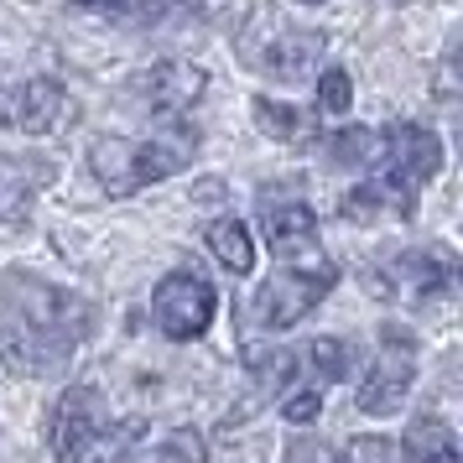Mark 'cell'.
Returning a JSON list of instances; mask_svg holds the SVG:
<instances>
[{
	"label": "cell",
	"instance_id": "22",
	"mask_svg": "<svg viewBox=\"0 0 463 463\" xmlns=\"http://www.w3.org/2000/svg\"><path fill=\"white\" fill-rule=\"evenodd\" d=\"M344 463H401L396 442L380 438V432H364V438H354L349 448H344Z\"/></svg>",
	"mask_w": 463,
	"mask_h": 463
},
{
	"label": "cell",
	"instance_id": "24",
	"mask_svg": "<svg viewBox=\"0 0 463 463\" xmlns=\"http://www.w3.org/2000/svg\"><path fill=\"white\" fill-rule=\"evenodd\" d=\"M287 463H338V453L328 448V442H317V438H292Z\"/></svg>",
	"mask_w": 463,
	"mask_h": 463
},
{
	"label": "cell",
	"instance_id": "8",
	"mask_svg": "<svg viewBox=\"0 0 463 463\" xmlns=\"http://www.w3.org/2000/svg\"><path fill=\"white\" fill-rule=\"evenodd\" d=\"M213 313H219V297L203 276L193 271H167L156 281V292H151V317H156V328L177 344H188V338L209 334Z\"/></svg>",
	"mask_w": 463,
	"mask_h": 463
},
{
	"label": "cell",
	"instance_id": "23",
	"mask_svg": "<svg viewBox=\"0 0 463 463\" xmlns=\"http://www.w3.org/2000/svg\"><path fill=\"white\" fill-rule=\"evenodd\" d=\"M317 406H323V391L302 385V391H292V396H287V406H281V411H287V421H292V427H307V421L317 417Z\"/></svg>",
	"mask_w": 463,
	"mask_h": 463
},
{
	"label": "cell",
	"instance_id": "18",
	"mask_svg": "<svg viewBox=\"0 0 463 463\" xmlns=\"http://www.w3.org/2000/svg\"><path fill=\"white\" fill-rule=\"evenodd\" d=\"M349 364H354V349L344 344V338H313L307 344V385L313 391H323V385H334V380L349 375Z\"/></svg>",
	"mask_w": 463,
	"mask_h": 463
},
{
	"label": "cell",
	"instance_id": "2",
	"mask_svg": "<svg viewBox=\"0 0 463 463\" xmlns=\"http://www.w3.org/2000/svg\"><path fill=\"white\" fill-rule=\"evenodd\" d=\"M141 438H146V421L115 417L94 385H68L47 421V442L58 463H126Z\"/></svg>",
	"mask_w": 463,
	"mask_h": 463
},
{
	"label": "cell",
	"instance_id": "9",
	"mask_svg": "<svg viewBox=\"0 0 463 463\" xmlns=\"http://www.w3.org/2000/svg\"><path fill=\"white\" fill-rule=\"evenodd\" d=\"M453 276H458L453 255L438 245H421V250H401L396 260H385L370 276V287H375V297H391V302H427V297L448 292Z\"/></svg>",
	"mask_w": 463,
	"mask_h": 463
},
{
	"label": "cell",
	"instance_id": "19",
	"mask_svg": "<svg viewBox=\"0 0 463 463\" xmlns=\"http://www.w3.org/2000/svg\"><path fill=\"white\" fill-rule=\"evenodd\" d=\"M250 115H255V126L266 136H276V141H307L313 136V120L297 105H281V99H255Z\"/></svg>",
	"mask_w": 463,
	"mask_h": 463
},
{
	"label": "cell",
	"instance_id": "26",
	"mask_svg": "<svg viewBox=\"0 0 463 463\" xmlns=\"http://www.w3.org/2000/svg\"><path fill=\"white\" fill-rule=\"evenodd\" d=\"M302 5H323V0H302Z\"/></svg>",
	"mask_w": 463,
	"mask_h": 463
},
{
	"label": "cell",
	"instance_id": "11",
	"mask_svg": "<svg viewBox=\"0 0 463 463\" xmlns=\"http://www.w3.org/2000/svg\"><path fill=\"white\" fill-rule=\"evenodd\" d=\"M73 120V99L58 79H26L22 89H11V126L26 136H58Z\"/></svg>",
	"mask_w": 463,
	"mask_h": 463
},
{
	"label": "cell",
	"instance_id": "12",
	"mask_svg": "<svg viewBox=\"0 0 463 463\" xmlns=\"http://www.w3.org/2000/svg\"><path fill=\"white\" fill-rule=\"evenodd\" d=\"M260 234L276 250V260H292V255L317 250V213L307 203H276L260 213Z\"/></svg>",
	"mask_w": 463,
	"mask_h": 463
},
{
	"label": "cell",
	"instance_id": "20",
	"mask_svg": "<svg viewBox=\"0 0 463 463\" xmlns=\"http://www.w3.org/2000/svg\"><path fill=\"white\" fill-rule=\"evenodd\" d=\"M349 105H354V84H349V73L344 68H323L317 73V109L323 115H349Z\"/></svg>",
	"mask_w": 463,
	"mask_h": 463
},
{
	"label": "cell",
	"instance_id": "14",
	"mask_svg": "<svg viewBox=\"0 0 463 463\" xmlns=\"http://www.w3.org/2000/svg\"><path fill=\"white\" fill-rule=\"evenodd\" d=\"M52 183V162L37 156H0V219L5 213H22L32 203V193Z\"/></svg>",
	"mask_w": 463,
	"mask_h": 463
},
{
	"label": "cell",
	"instance_id": "21",
	"mask_svg": "<svg viewBox=\"0 0 463 463\" xmlns=\"http://www.w3.org/2000/svg\"><path fill=\"white\" fill-rule=\"evenodd\" d=\"M156 458L162 463H209V442H203V432H193V427H177V432L162 442Z\"/></svg>",
	"mask_w": 463,
	"mask_h": 463
},
{
	"label": "cell",
	"instance_id": "16",
	"mask_svg": "<svg viewBox=\"0 0 463 463\" xmlns=\"http://www.w3.org/2000/svg\"><path fill=\"white\" fill-rule=\"evenodd\" d=\"M203 240H209L213 260H219L230 276H250L255 271V240H250V230H245L240 219H219V224H209Z\"/></svg>",
	"mask_w": 463,
	"mask_h": 463
},
{
	"label": "cell",
	"instance_id": "10",
	"mask_svg": "<svg viewBox=\"0 0 463 463\" xmlns=\"http://www.w3.org/2000/svg\"><path fill=\"white\" fill-rule=\"evenodd\" d=\"M203 89H209V73H203V68L183 63V58H162V63H151L146 73L136 79V99H141L151 115L172 120V115H183L188 105H198Z\"/></svg>",
	"mask_w": 463,
	"mask_h": 463
},
{
	"label": "cell",
	"instance_id": "13",
	"mask_svg": "<svg viewBox=\"0 0 463 463\" xmlns=\"http://www.w3.org/2000/svg\"><path fill=\"white\" fill-rule=\"evenodd\" d=\"M396 453H401V463H463L458 438H453V427L442 417H411L406 442Z\"/></svg>",
	"mask_w": 463,
	"mask_h": 463
},
{
	"label": "cell",
	"instance_id": "4",
	"mask_svg": "<svg viewBox=\"0 0 463 463\" xmlns=\"http://www.w3.org/2000/svg\"><path fill=\"white\" fill-rule=\"evenodd\" d=\"M334 260L323 250H307V255H292V260H281L260 287H255L250 297V317H255V328H292L297 317H307L323 302V297L334 292Z\"/></svg>",
	"mask_w": 463,
	"mask_h": 463
},
{
	"label": "cell",
	"instance_id": "27",
	"mask_svg": "<svg viewBox=\"0 0 463 463\" xmlns=\"http://www.w3.org/2000/svg\"><path fill=\"white\" fill-rule=\"evenodd\" d=\"M89 5H105V0H89Z\"/></svg>",
	"mask_w": 463,
	"mask_h": 463
},
{
	"label": "cell",
	"instance_id": "1",
	"mask_svg": "<svg viewBox=\"0 0 463 463\" xmlns=\"http://www.w3.org/2000/svg\"><path fill=\"white\" fill-rule=\"evenodd\" d=\"M89 328H94V307L68 287L37 276H11L0 287V354L16 375L63 370Z\"/></svg>",
	"mask_w": 463,
	"mask_h": 463
},
{
	"label": "cell",
	"instance_id": "5",
	"mask_svg": "<svg viewBox=\"0 0 463 463\" xmlns=\"http://www.w3.org/2000/svg\"><path fill=\"white\" fill-rule=\"evenodd\" d=\"M323 47H328L323 32H302V26L292 32V26L276 22L271 11H260V16H250L245 37H240V58H245L250 68H260L266 79L297 84V79L323 58Z\"/></svg>",
	"mask_w": 463,
	"mask_h": 463
},
{
	"label": "cell",
	"instance_id": "25",
	"mask_svg": "<svg viewBox=\"0 0 463 463\" xmlns=\"http://www.w3.org/2000/svg\"><path fill=\"white\" fill-rule=\"evenodd\" d=\"M0 126H11V89H0Z\"/></svg>",
	"mask_w": 463,
	"mask_h": 463
},
{
	"label": "cell",
	"instance_id": "17",
	"mask_svg": "<svg viewBox=\"0 0 463 463\" xmlns=\"http://www.w3.org/2000/svg\"><path fill=\"white\" fill-rule=\"evenodd\" d=\"M323 156L334 167H375L380 162V130L370 126H338L328 141H323Z\"/></svg>",
	"mask_w": 463,
	"mask_h": 463
},
{
	"label": "cell",
	"instance_id": "6",
	"mask_svg": "<svg viewBox=\"0 0 463 463\" xmlns=\"http://www.w3.org/2000/svg\"><path fill=\"white\" fill-rule=\"evenodd\" d=\"M417 380V338L406 328H380V349L359 380V411L370 417H396Z\"/></svg>",
	"mask_w": 463,
	"mask_h": 463
},
{
	"label": "cell",
	"instance_id": "3",
	"mask_svg": "<svg viewBox=\"0 0 463 463\" xmlns=\"http://www.w3.org/2000/svg\"><path fill=\"white\" fill-rule=\"evenodd\" d=\"M198 151V130L188 126H172L156 130L151 141H126V136H99L89 146V172L99 177V188L109 198H130V193L162 183L172 172H183Z\"/></svg>",
	"mask_w": 463,
	"mask_h": 463
},
{
	"label": "cell",
	"instance_id": "7",
	"mask_svg": "<svg viewBox=\"0 0 463 463\" xmlns=\"http://www.w3.org/2000/svg\"><path fill=\"white\" fill-rule=\"evenodd\" d=\"M438 167H442V141L427 126L401 120V126L380 130V172L375 177H385L401 198L417 203V193L438 177Z\"/></svg>",
	"mask_w": 463,
	"mask_h": 463
},
{
	"label": "cell",
	"instance_id": "15",
	"mask_svg": "<svg viewBox=\"0 0 463 463\" xmlns=\"http://www.w3.org/2000/svg\"><path fill=\"white\" fill-rule=\"evenodd\" d=\"M380 213H396V219L411 213V198H401L385 177H370V183H359V188L344 198V219H354V224H375Z\"/></svg>",
	"mask_w": 463,
	"mask_h": 463
}]
</instances>
